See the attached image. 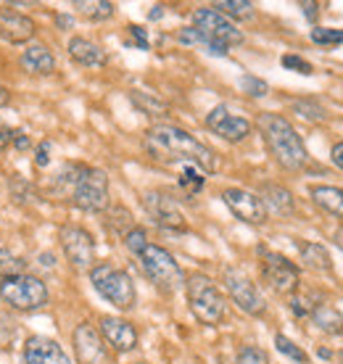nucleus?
I'll return each mask as SVG.
<instances>
[{
  "label": "nucleus",
  "instance_id": "nucleus-1",
  "mask_svg": "<svg viewBox=\"0 0 343 364\" xmlns=\"http://www.w3.org/2000/svg\"><path fill=\"white\" fill-rule=\"evenodd\" d=\"M148 156L159 161V164H185L196 166L204 174H211L219 169L217 154L209 146H204L201 140L185 132L180 127H172V124H156L145 132L143 140Z\"/></svg>",
  "mask_w": 343,
  "mask_h": 364
},
{
  "label": "nucleus",
  "instance_id": "nucleus-2",
  "mask_svg": "<svg viewBox=\"0 0 343 364\" xmlns=\"http://www.w3.org/2000/svg\"><path fill=\"white\" fill-rule=\"evenodd\" d=\"M256 127L262 132L272 159L283 169L298 172V169H304L309 164L307 146H304L301 135L296 132V127L285 117H280V114H262L259 122H256Z\"/></svg>",
  "mask_w": 343,
  "mask_h": 364
},
{
  "label": "nucleus",
  "instance_id": "nucleus-3",
  "mask_svg": "<svg viewBox=\"0 0 343 364\" xmlns=\"http://www.w3.org/2000/svg\"><path fill=\"white\" fill-rule=\"evenodd\" d=\"M185 293H188V304L193 317L199 319L201 325H219L227 314L225 296L219 293L217 282L209 274H190L185 280Z\"/></svg>",
  "mask_w": 343,
  "mask_h": 364
},
{
  "label": "nucleus",
  "instance_id": "nucleus-4",
  "mask_svg": "<svg viewBox=\"0 0 343 364\" xmlns=\"http://www.w3.org/2000/svg\"><path fill=\"white\" fill-rule=\"evenodd\" d=\"M69 198L82 211H106L109 209V174L93 166H77Z\"/></svg>",
  "mask_w": 343,
  "mask_h": 364
},
{
  "label": "nucleus",
  "instance_id": "nucleus-5",
  "mask_svg": "<svg viewBox=\"0 0 343 364\" xmlns=\"http://www.w3.org/2000/svg\"><path fill=\"white\" fill-rule=\"evenodd\" d=\"M90 282H93V288L109 301V304H114L117 309L127 311L135 306V299H137L135 285L130 280V274L117 269V267L95 264L90 269Z\"/></svg>",
  "mask_w": 343,
  "mask_h": 364
},
{
  "label": "nucleus",
  "instance_id": "nucleus-6",
  "mask_svg": "<svg viewBox=\"0 0 343 364\" xmlns=\"http://www.w3.org/2000/svg\"><path fill=\"white\" fill-rule=\"evenodd\" d=\"M140 264H143V272L148 274V280L162 291L172 293L185 285V274H182L180 264L174 262V256L167 248L148 243L140 251Z\"/></svg>",
  "mask_w": 343,
  "mask_h": 364
},
{
  "label": "nucleus",
  "instance_id": "nucleus-7",
  "mask_svg": "<svg viewBox=\"0 0 343 364\" xmlns=\"http://www.w3.org/2000/svg\"><path fill=\"white\" fill-rule=\"evenodd\" d=\"M0 299L16 311H35L48 304V288L35 274H19V277L3 280Z\"/></svg>",
  "mask_w": 343,
  "mask_h": 364
},
{
  "label": "nucleus",
  "instance_id": "nucleus-8",
  "mask_svg": "<svg viewBox=\"0 0 343 364\" xmlns=\"http://www.w3.org/2000/svg\"><path fill=\"white\" fill-rule=\"evenodd\" d=\"M193 27L199 29L209 43H214V46L230 48V46H241V43H243V32L235 27L230 18L222 16V14L214 9L193 11Z\"/></svg>",
  "mask_w": 343,
  "mask_h": 364
},
{
  "label": "nucleus",
  "instance_id": "nucleus-9",
  "mask_svg": "<svg viewBox=\"0 0 343 364\" xmlns=\"http://www.w3.org/2000/svg\"><path fill=\"white\" fill-rule=\"evenodd\" d=\"M259 254H262L264 282H267L275 293H280V296H296V291H298L296 264H293L290 259H285L283 254H275V251L259 248Z\"/></svg>",
  "mask_w": 343,
  "mask_h": 364
},
{
  "label": "nucleus",
  "instance_id": "nucleus-10",
  "mask_svg": "<svg viewBox=\"0 0 343 364\" xmlns=\"http://www.w3.org/2000/svg\"><path fill=\"white\" fill-rule=\"evenodd\" d=\"M222 282H225L230 299H233L246 314L262 317L264 311H267V301H264V296L259 293V288L248 280V274L246 272L235 269V267H227L225 272H222Z\"/></svg>",
  "mask_w": 343,
  "mask_h": 364
},
{
  "label": "nucleus",
  "instance_id": "nucleus-11",
  "mask_svg": "<svg viewBox=\"0 0 343 364\" xmlns=\"http://www.w3.org/2000/svg\"><path fill=\"white\" fill-rule=\"evenodd\" d=\"M58 240H61L63 254L74 269H93L95 267V240L85 228L63 225L58 230Z\"/></svg>",
  "mask_w": 343,
  "mask_h": 364
},
{
  "label": "nucleus",
  "instance_id": "nucleus-12",
  "mask_svg": "<svg viewBox=\"0 0 343 364\" xmlns=\"http://www.w3.org/2000/svg\"><path fill=\"white\" fill-rule=\"evenodd\" d=\"M72 341H74V354H77V362L80 364H111L106 341H103V336L93 328L90 322L77 325Z\"/></svg>",
  "mask_w": 343,
  "mask_h": 364
},
{
  "label": "nucleus",
  "instance_id": "nucleus-13",
  "mask_svg": "<svg viewBox=\"0 0 343 364\" xmlns=\"http://www.w3.org/2000/svg\"><path fill=\"white\" fill-rule=\"evenodd\" d=\"M143 206L151 214L159 228L167 230H185V214L180 211L177 200L167 196L164 191H148L143 196Z\"/></svg>",
  "mask_w": 343,
  "mask_h": 364
},
{
  "label": "nucleus",
  "instance_id": "nucleus-14",
  "mask_svg": "<svg viewBox=\"0 0 343 364\" xmlns=\"http://www.w3.org/2000/svg\"><path fill=\"white\" fill-rule=\"evenodd\" d=\"M222 200L225 206L233 211L235 217L246 222V225H264L267 222V209L259 196L243 191V188H227L222 191Z\"/></svg>",
  "mask_w": 343,
  "mask_h": 364
},
{
  "label": "nucleus",
  "instance_id": "nucleus-15",
  "mask_svg": "<svg viewBox=\"0 0 343 364\" xmlns=\"http://www.w3.org/2000/svg\"><path fill=\"white\" fill-rule=\"evenodd\" d=\"M206 127L211 129L214 135L222 137V140H227V143H241V140H246V137L251 135V122L243 117H235L225 103H222V106H214V109L209 111Z\"/></svg>",
  "mask_w": 343,
  "mask_h": 364
},
{
  "label": "nucleus",
  "instance_id": "nucleus-16",
  "mask_svg": "<svg viewBox=\"0 0 343 364\" xmlns=\"http://www.w3.org/2000/svg\"><path fill=\"white\" fill-rule=\"evenodd\" d=\"M24 364H72L53 338L32 336L24 346Z\"/></svg>",
  "mask_w": 343,
  "mask_h": 364
},
{
  "label": "nucleus",
  "instance_id": "nucleus-17",
  "mask_svg": "<svg viewBox=\"0 0 343 364\" xmlns=\"http://www.w3.org/2000/svg\"><path fill=\"white\" fill-rule=\"evenodd\" d=\"M100 336L117 351H132L137 346V330L122 317H100Z\"/></svg>",
  "mask_w": 343,
  "mask_h": 364
},
{
  "label": "nucleus",
  "instance_id": "nucleus-18",
  "mask_svg": "<svg viewBox=\"0 0 343 364\" xmlns=\"http://www.w3.org/2000/svg\"><path fill=\"white\" fill-rule=\"evenodd\" d=\"M0 37L6 43H14V46L27 43V40L35 37V24L24 14H16V11L11 9H0Z\"/></svg>",
  "mask_w": 343,
  "mask_h": 364
},
{
  "label": "nucleus",
  "instance_id": "nucleus-19",
  "mask_svg": "<svg viewBox=\"0 0 343 364\" xmlns=\"http://www.w3.org/2000/svg\"><path fill=\"white\" fill-rule=\"evenodd\" d=\"M66 50H69V55H72L77 64L88 66V69H100V66H106V61H109L106 50L100 46H95L93 40H88V37H72Z\"/></svg>",
  "mask_w": 343,
  "mask_h": 364
},
{
  "label": "nucleus",
  "instance_id": "nucleus-20",
  "mask_svg": "<svg viewBox=\"0 0 343 364\" xmlns=\"http://www.w3.org/2000/svg\"><path fill=\"white\" fill-rule=\"evenodd\" d=\"M21 66H24V72L29 74H37V77H48V74H53L56 69V58L53 53L48 50V46H29L24 53H21Z\"/></svg>",
  "mask_w": 343,
  "mask_h": 364
},
{
  "label": "nucleus",
  "instance_id": "nucleus-21",
  "mask_svg": "<svg viewBox=\"0 0 343 364\" xmlns=\"http://www.w3.org/2000/svg\"><path fill=\"white\" fill-rule=\"evenodd\" d=\"M262 203L264 209H272L278 217H290L293 209H296V200H293V193L280 188V185H262Z\"/></svg>",
  "mask_w": 343,
  "mask_h": 364
},
{
  "label": "nucleus",
  "instance_id": "nucleus-22",
  "mask_svg": "<svg viewBox=\"0 0 343 364\" xmlns=\"http://www.w3.org/2000/svg\"><path fill=\"white\" fill-rule=\"evenodd\" d=\"M309 196L320 209L330 211L335 217L343 219V188H333V185H312Z\"/></svg>",
  "mask_w": 343,
  "mask_h": 364
},
{
  "label": "nucleus",
  "instance_id": "nucleus-23",
  "mask_svg": "<svg viewBox=\"0 0 343 364\" xmlns=\"http://www.w3.org/2000/svg\"><path fill=\"white\" fill-rule=\"evenodd\" d=\"M309 317L327 336H343V314L335 306H330V304H315V309H312Z\"/></svg>",
  "mask_w": 343,
  "mask_h": 364
},
{
  "label": "nucleus",
  "instance_id": "nucleus-24",
  "mask_svg": "<svg viewBox=\"0 0 343 364\" xmlns=\"http://www.w3.org/2000/svg\"><path fill=\"white\" fill-rule=\"evenodd\" d=\"M301 262L315 272H330L333 269V259L327 254V248L320 246V243H301Z\"/></svg>",
  "mask_w": 343,
  "mask_h": 364
},
{
  "label": "nucleus",
  "instance_id": "nucleus-25",
  "mask_svg": "<svg viewBox=\"0 0 343 364\" xmlns=\"http://www.w3.org/2000/svg\"><path fill=\"white\" fill-rule=\"evenodd\" d=\"M74 9L80 11L85 18H90V21H103V18L114 16V3L111 0H77L74 3Z\"/></svg>",
  "mask_w": 343,
  "mask_h": 364
},
{
  "label": "nucleus",
  "instance_id": "nucleus-26",
  "mask_svg": "<svg viewBox=\"0 0 343 364\" xmlns=\"http://www.w3.org/2000/svg\"><path fill=\"white\" fill-rule=\"evenodd\" d=\"M214 11H219L222 16H233V18H251L253 16V3L248 0H222V3H214L211 6Z\"/></svg>",
  "mask_w": 343,
  "mask_h": 364
},
{
  "label": "nucleus",
  "instance_id": "nucleus-27",
  "mask_svg": "<svg viewBox=\"0 0 343 364\" xmlns=\"http://www.w3.org/2000/svg\"><path fill=\"white\" fill-rule=\"evenodd\" d=\"M130 98H132V103H135L137 109L145 111L148 117H164L167 114V106H164L162 100L154 98V95H148V92H130Z\"/></svg>",
  "mask_w": 343,
  "mask_h": 364
},
{
  "label": "nucleus",
  "instance_id": "nucleus-28",
  "mask_svg": "<svg viewBox=\"0 0 343 364\" xmlns=\"http://www.w3.org/2000/svg\"><path fill=\"white\" fill-rule=\"evenodd\" d=\"M19 274H24V262L16 254H11L9 248H0V277L11 280V277H19Z\"/></svg>",
  "mask_w": 343,
  "mask_h": 364
},
{
  "label": "nucleus",
  "instance_id": "nucleus-29",
  "mask_svg": "<svg viewBox=\"0 0 343 364\" xmlns=\"http://www.w3.org/2000/svg\"><path fill=\"white\" fill-rule=\"evenodd\" d=\"M290 106H293V114H298L307 122H325V109L315 100H293Z\"/></svg>",
  "mask_w": 343,
  "mask_h": 364
},
{
  "label": "nucleus",
  "instance_id": "nucleus-30",
  "mask_svg": "<svg viewBox=\"0 0 343 364\" xmlns=\"http://www.w3.org/2000/svg\"><path fill=\"white\" fill-rule=\"evenodd\" d=\"M204 182H206V177H204L201 169H196V166H185V169H182L180 188L182 191H188V196H196V193L204 188Z\"/></svg>",
  "mask_w": 343,
  "mask_h": 364
},
{
  "label": "nucleus",
  "instance_id": "nucleus-31",
  "mask_svg": "<svg viewBox=\"0 0 343 364\" xmlns=\"http://www.w3.org/2000/svg\"><path fill=\"white\" fill-rule=\"evenodd\" d=\"M309 37H312V43H315V46L330 48V46H338V43H343V29L315 27L312 32H309Z\"/></svg>",
  "mask_w": 343,
  "mask_h": 364
},
{
  "label": "nucleus",
  "instance_id": "nucleus-32",
  "mask_svg": "<svg viewBox=\"0 0 343 364\" xmlns=\"http://www.w3.org/2000/svg\"><path fill=\"white\" fill-rule=\"evenodd\" d=\"M275 346H278V351H280L283 356H288V359H293L296 364H307L309 359H307V354L301 351V348L290 341V338H285V336H275Z\"/></svg>",
  "mask_w": 343,
  "mask_h": 364
},
{
  "label": "nucleus",
  "instance_id": "nucleus-33",
  "mask_svg": "<svg viewBox=\"0 0 343 364\" xmlns=\"http://www.w3.org/2000/svg\"><path fill=\"white\" fill-rule=\"evenodd\" d=\"M241 90L246 95H251V98H264L270 92V85L264 82V80H259V77H253V74H243L241 77Z\"/></svg>",
  "mask_w": 343,
  "mask_h": 364
},
{
  "label": "nucleus",
  "instance_id": "nucleus-34",
  "mask_svg": "<svg viewBox=\"0 0 343 364\" xmlns=\"http://www.w3.org/2000/svg\"><path fill=\"white\" fill-rule=\"evenodd\" d=\"M125 246L130 248L135 256H140V251L148 246V235H145V230L143 228H130V230H127Z\"/></svg>",
  "mask_w": 343,
  "mask_h": 364
},
{
  "label": "nucleus",
  "instance_id": "nucleus-35",
  "mask_svg": "<svg viewBox=\"0 0 343 364\" xmlns=\"http://www.w3.org/2000/svg\"><path fill=\"white\" fill-rule=\"evenodd\" d=\"M235 364H270V356H267V351L259 346H246L243 351L238 354Z\"/></svg>",
  "mask_w": 343,
  "mask_h": 364
},
{
  "label": "nucleus",
  "instance_id": "nucleus-36",
  "mask_svg": "<svg viewBox=\"0 0 343 364\" xmlns=\"http://www.w3.org/2000/svg\"><path fill=\"white\" fill-rule=\"evenodd\" d=\"M280 64L285 66V69H290V72H298V74H312V64L309 61H304L301 55H283Z\"/></svg>",
  "mask_w": 343,
  "mask_h": 364
},
{
  "label": "nucleus",
  "instance_id": "nucleus-37",
  "mask_svg": "<svg viewBox=\"0 0 343 364\" xmlns=\"http://www.w3.org/2000/svg\"><path fill=\"white\" fill-rule=\"evenodd\" d=\"M312 309H315V304L309 299H304V296H290V311L296 317H307V314H312Z\"/></svg>",
  "mask_w": 343,
  "mask_h": 364
},
{
  "label": "nucleus",
  "instance_id": "nucleus-38",
  "mask_svg": "<svg viewBox=\"0 0 343 364\" xmlns=\"http://www.w3.org/2000/svg\"><path fill=\"white\" fill-rule=\"evenodd\" d=\"M51 151H53V146H51L48 140H43V143L37 146V151H35V164L37 166H48V164H51Z\"/></svg>",
  "mask_w": 343,
  "mask_h": 364
},
{
  "label": "nucleus",
  "instance_id": "nucleus-39",
  "mask_svg": "<svg viewBox=\"0 0 343 364\" xmlns=\"http://www.w3.org/2000/svg\"><path fill=\"white\" fill-rule=\"evenodd\" d=\"M11 143H14L19 151H27V148H29V137L24 135L21 129H14V132H11Z\"/></svg>",
  "mask_w": 343,
  "mask_h": 364
},
{
  "label": "nucleus",
  "instance_id": "nucleus-40",
  "mask_svg": "<svg viewBox=\"0 0 343 364\" xmlns=\"http://www.w3.org/2000/svg\"><path fill=\"white\" fill-rule=\"evenodd\" d=\"M130 32H132L135 43L140 46V50H148V35H145V29L143 27H130Z\"/></svg>",
  "mask_w": 343,
  "mask_h": 364
},
{
  "label": "nucleus",
  "instance_id": "nucleus-41",
  "mask_svg": "<svg viewBox=\"0 0 343 364\" xmlns=\"http://www.w3.org/2000/svg\"><path fill=\"white\" fill-rule=\"evenodd\" d=\"M330 161H333L335 166H341V169H343V140L333 146V151H330Z\"/></svg>",
  "mask_w": 343,
  "mask_h": 364
},
{
  "label": "nucleus",
  "instance_id": "nucleus-42",
  "mask_svg": "<svg viewBox=\"0 0 343 364\" xmlns=\"http://www.w3.org/2000/svg\"><path fill=\"white\" fill-rule=\"evenodd\" d=\"M56 27H58V29H72L74 27V16L58 14V16H56Z\"/></svg>",
  "mask_w": 343,
  "mask_h": 364
},
{
  "label": "nucleus",
  "instance_id": "nucleus-43",
  "mask_svg": "<svg viewBox=\"0 0 343 364\" xmlns=\"http://www.w3.org/2000/svg\"><path fill=\"white\" fill-rule=\"evenodd\" d=\"M9 143H11V129L0 122V151H6V148H9Z\"/></svg>",
  "mask_w": 343,
  "mask_h": 364
},
{
  "label": "nucleus",
  "instance_id": "nucleus-44",
  "mask_svg": "<svg viewBox=\"0 0 343 364\" xmlns=\"http://www.w3.org/2000/svg\"><path fill=\"white\" fill-rule=\"evenodd\" d=\"M301 9H304V16H307L309 21H315L317 18V3H301Z\"/></svg>",
  "mask_w": 343,
  "mask_h": 364
},
{
  "label": "nucleus",
  "instance_id": "nucleus-45",
  "mask_svg": "<svg viewBox=\"0 0 343 364\" xmlns=\"http://www.w3.org/2000/svg\"><path fill=\"white\" fill-rule=\"evenodd\" d=\"M6 103H9V90L0 85V106H6Z\"/></svg>",
  "mask_w": 343,
  "mask_h": 364
},
{
  "label": "nucleus",
  "instance_id": "nucleus-46",
  "mask_svg": "<svg viewBox=\"0 0 343 364\" xmlns=\"http://www.w3.org/2000/svg\"><path fill=\"white\" fill-rule=\"evenodd\" d=\"M162 6H154V11H151V18H162Z\"/></svg>",
  "mask_w": 343,
  "mask_h": 364
},
{
  "label": "nucleus",
  "instance_id": "nucleus-47",
  "mask_svg": "<svg viewBox=\"0 0 343 364\" xmlns=\"http://www.w3.org/2000/svg\"><path fill=\"white\" fill-rule=\"evenodd\" d=\"M341 364H343V351H341Z\"/></svg>",
  "mask_w": 343,
  "mask_h": 364
}]
</instances>
